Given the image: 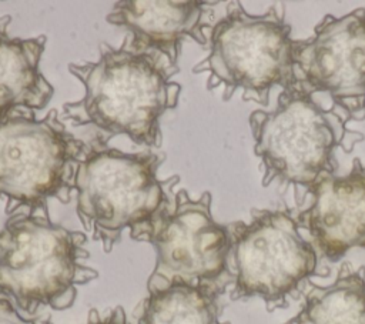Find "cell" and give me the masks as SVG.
Here are the masks:
<instances>
[{
    "label": "cell",
    "mask_w": 365,
    "mask_h": 324,
    "mask_svg": "<svg viewBox=\"0 0 365 324\" xmlns=\"http://www.w3.org/2000/svg\"><path fill=\"white\" fill-rule=\"evenodd\" d=\"M97 61L70 63V73L83 84L84 96L63 104V118L73 126H93L94 138L107 144L127 136L138 146L160 147V117L178 104L181 86L171 81L178 64L157 50L135 51L98 44Z\"/></svg>",
    "instance_id": "cell-1"
},
{
    "label": "cell",
    "mask_w": 365,
    "mask_h": 324,
    "mask_svg": "<svg viewBox=\"0 0 365 324\" xmlns=\"http://www.w3.org/2000/svg\"><path fill=\"white\" fill-rule=\"evenodd\" d=\"M178 181V176L168 177L160 207L130 228V238L150 243L155 251L147 291L190 285L222 295L234 284L228 226L214 220L208 191L192 200L187 190H174Z\"/></svg>",
    "instance_id": "cell-2"
},
{
    "label": "cell",
    "mask_w": 365,
    "mask_h": 324,
    "mask_svg": "<svg viewBox=\"0 0 365 324\" xmlns=\"http://www.w3.org/2000/svg\"><path fill=\"white\" fill-rule=\"evenodd\" d=\"M87 237L46 216L17 213L0 228V297L29 315L43 305L70 308L77 287L98 277L86 264Z\"/></svg>",
    "instance_id": "cell-3"
},
{
    "label": "cell",
    "mask_w": 365,
    "mask_h": 324,
    "mask_svg": "<svg viewBox=\"0 0 365 324\" xmlns=\"http://www.w3.org/2000/svg\"><path fill=\"white\" fill-rule=\"evenodd\" d=\"M91 144L68 133L51 108L43 118L34 110H13L0 120V197L10 217L19 210L48 217L47 203L67 204L76 191V173Z\"/></svg>",
    "instance_id": "cell-4"
},
{
    "label": "cell",
    "mask_w": 365,
    "mask_h": 324,
    "mask_svg": "<svg viewBox=\"0 0 365 324\" xmlns=\"http://www.w3.org/2000/svg\"><path fill=\"white\" fill-rule=\"evenodd\" d=\"M291 27L271 7L262 16L248 14L241 4H232L227 16L210 30L208 56L192 67V73H208L207 88L224 87L228 100L237 88L244 100L268 104L274 86H297L294 74Z\"/></svg>",
    "instance_id": "cell-5"
},
{
    "label": "cell",
    "mask_w": 365,
    "mask_h": 324,
    "mask_svg": "<svg viewBox=\"0 0 365 324\" xmlns=\"http://www.w3.org/2000/svg\"><path fill=\"white\" fill-rule=\"evenodd\" d=\"M76 173L77 216L93 240L110 253L124 228L145 221L160 207L167 186L158 180L165 154H128L94 138Z\"/></svg>",
    "instance_id": "cell-6"
},
{
    "label": "cell",
    "mask_w": 365,
    "mask_h": 324,
    "mask_svg": "<svg viewBox=\"0 0 365 324\" xmlns=\"http://www.w3.org/2000/svg\"><path fill=\"white\" fill-rule=\"evenodd\" d=\"M345 123L297 86L282 90L274 110L251 113L254 151L265 170L262 186L279 180L309 188L334 174V150L344 143Z\"/></svg>",
    "instance_id": "cell-7"
},
{
    "label": "cell",
    "mask_w": 365,
    "mask_h": 324,
    "mask_svg": "<svg viewBox=\"0 0 365 324\" xmlns=\"http://www.w3.org/2000/svg\"><path fill=\"white\" fill-rule=\"evenodd\" d=\"M285 211H259L250 224H228L231 300L261 297L272 311L317 270V251Z\"/></svg>",
    "instance_id": "cell-8"
},
{
    "label": "cell",
    "mask_w": 365,
    "mask_h": 324,
    "mask_svg": "<svg viewBox=\"0 0 365 324\" xmlns=\"http://www.w3.org/2000/svg\"><path fill=\"white\" fill-rule=\"evenodd\" d=\"M292 61L298 88L327 93L348 120L365 117V9L325 16L311 39L295 41Z\"/></svg>",
    "instance_id": "cell-9"
},
{
    "label": "cell",
    "mask_w": 365,
    "mask_h": 324,
    "mask_svg": "<svg viewBox=\"0 0 365 324\" xmlns=\"http://www.w3.org/2000/svg\"><path fill=\"white\" fill-rule=\"evenodd\" d=\"M308 191L312 203L298 216V226L309 231L322 255L336 261L354 247L365 248V167L359 158L346 176L325 174Z\"/></svg>",
    "instance_id": "cell-10"
},
{
    "label": "cell",
    "mask_w": 365,
    "mask_h": 324,
    "mask_svg": "<svg viewBox=\"0 0 365 324\" xmlns=\"http://www.w3.org/2000/svg\"><path fill=\"white\" fill-rule=\"evenodd\" d=\"M205 1H145L121 0L106 16L107 23L128 31L124 41L135 51L157 50L171 63L178 64L185 39H192L201 46L208 44L204 30Z\"/></svg>",
    "instance_id": "cell-11"
},
{
    "label": "cell",
    "mask_w": 365,
    "mask_h": 324,
    "mask_svg": "<svg viewBox=\"0 0 365 324\" xmlns=\"http://www.w3.org/2000/svg\"><path fill=\"white\" fill-rule=\"evenodd\" d=\"M47 37L14 39L0 29V120L17 108L41 110L54 88L40 70Z\"/></svg>",
    "instance_id": "cell-12"
},
{
    "label": "cell",
    "mask_w": 365,
    "mask_h": 324,
    "mask_svg": "<svg viewBox=\"0 0 365 324\" xmlns=\"http://www.w3.org/2000/svg\"><path fill=\"white\" fill-rule=\"evenodd\" d=\"M302 308L284 324H365V268L345 263L331 285L309 283Z\"/></svg>",
    "instance_id": "cell-13"
},
{
    "label": "cell",
    "mask_w": 365,
    "mask_h": 324,
    "mask_svg": "<svg viewBox=\"0 0 365 324\" xmlns=\"http://www.w3.org/2000/svg\"><path fill=\"white\" fill-rule=\"evenodd\" d=\"M220 297L190 285L148 293L134 308L135 324H230L221 321Z\"/></svg>",
    "instance_id": "cell-14"
},
{
    "label": "cell",
    "mask_w": 365,
    "mask_h": 324,
    "mask_svg": "<svg viewBox=\"0 0 365 324\" xmlns=\"http://www.w3.org/2000/svg\"><path fill=\"white\" fill-rule=\"evenodd\" d=\"M46 324H54V323H51V320L47 318ZM87 324H130V323L127 320L124 308L121 305H117L113 310H110L106 315H101L96 308H91L88 311Z\"/></svg>",
    "instance_id": "cell-15"
},
{
    "label": "cell",
    "mask_w": 365,
    "mask_h": 324,
    "mask_svg": "<svg viewBox=\"0 0 365 324\" xmlns=\"http://www.w3.org/2000/svg\"><path fill=\"white\" fill-rule=\"evenodd\" d=\"M46 320L23 318L9 298L0 297V324H46Z\"/></svg>",
    "instance_id": "cell-16"
},
{
    "label": "cell",
    "mask_w": 365,
    "mask_h": 324,
    "mask_svg": "<svg viewBox=\"0 0 365 324\" xmlns=\"http://www.w3.org/2000/svg\"><path fill=\"white\" fill-rule=\"evenodd\" d=\"M10 21H11V17H10V16H3V17H0V29H1V30H7V26L10 24Z\"/></svg>",
    "instance_id": "cell-17"
}]
</instances>
